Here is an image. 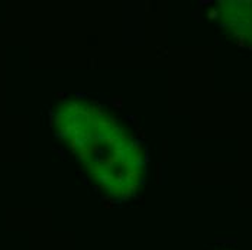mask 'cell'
Listing matches in <instances>:
<instances>
[{
  "label": "cell",
  "instance_id": "obj_1",
  "mask_svg": "<svg viewBox=\"0 0 252 250\" xmlns=\"http://www.w3.org/2000/svg\"><path fill=\"white\" fill-rule=\"evenodd\" d=\"M55 126L99 190L116 200L136 194L147 175L145 149L119 119L93 101L73 99L60 104Z\"/></svg>",
  "mask_w": 252,
  "mask_h": 250
}]
</instances>
